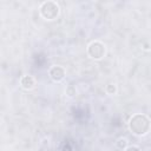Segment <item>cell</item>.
Wrapping results in <instances>:
<instances>
[{
	"label": "cell",
	"instance_id": "1",
	"mask_svg": "<svg viewBox=\"0 0 151 151\" xmlns=\"http://www.w3.org/2000/svg\"><path fill=\"white\" fill-rule=\"evenodd\" d=\"M129 129L136 136H145L151 130V120L146 114L136 113L129 120Z\"/></svg>",
	"mask_w": 151,
	"mask_h": 151
},
{
	"label": "cell",
	"instance_id": "2",
	"mask_svg": "<svg viewBox=\"0 0 151 151\" xmlns=\"http://www.w3.org/2000/svg\"><path fill=\"white\" fill-rule=\"evenodd\" d=\"M39 11H40V15L45 20H54L59 15L60 7L55 1L47 0V1L41 2L40 7H39Z\"/></svg>",
	"mask_w": 151,
	"mask_h": 151
},
{
	"label": "cell",
	"instance_id": "3",
	"mask_svg": "<svg viewBox=\"0 0 151 151\" xmlns=\"http://www.w3.org/2000/svg\"><path fill=\"white\" fill-rule=\"evenodd\" d=\"M105 53H106V47L99 40H94V41L90 42L87 46V54L90 58H92L94 60H100L105 55Z\"/></svg>",
	"mask_w": 151,
	"mask_h": 151
},
{
	"label": "cell",
	"instance_id": "4",
	"mask_svg": "<svg viewBox=\"0 0 151 151\" xmlns=\"http://www.w3.org/2000/svg\"><path fill=\"white\" fill-rule=\"evenodd\" d=\"M48 74H50V78L54 81V83H59L61 81L65 76H66V71L63 66H59V65H54L50 68L48 71Z\"/></svg>",
	"mask_w": 151,
	"mask_h": 151
},
{
	"label": "cell",
	"instance_id": "5",
	"mask_svg": "<svg viewBox=\"0 0 151 151\" xmlns=\"http://www.w3.org/2000/svg\"><path fill=\"white\" fill-rule=\"evenodd\" d=\"M20 85H21V87L24 90H32L35 86V79H34L33 76L25 74L20 79Z\"/></svg>",
	"mask_w": 151,
	"mask_h": 151
},
{
	"label": "cell",
	"instance_id": "6",
	"mask_svg": "<svg viewBox=\"0 0 151 151\" xmlns=\"http://www.w3.org/2000/svg\"><path fill=\"white\" fill-rule=\"evenodd\" d=\"M116 145H117L118 149H120V150H125V149L129 146V142H127V139H126L125 137H120V138L117 139Z\"/></svg>",
	"mask_w": 151,
	"mask_h": 151
},
{
	"label": "cell",
	"instance_id": "7",
	"mask_svg": "<svg viewBox=\"0 0 151 151\" xmlns=\"http://www.w3.org/2000/svg\"><path fill=\"white\" fill-rule=\"evenodd\" d=\"M105 91H106L107 94L113 96V94L117 93V85L116 84H107L106 87H105Z\"/></svg>",
	"mask_w": 151,
	"mask_h": 151
},
{
	"label": "cell",
	"instance_id": "8",
	"mask_svg": "<svg viewBox=\"0 0 151 151\" xmlns=\"http://www.w3.org/2000/svg\"><path fill=\"white\" fill-rule=\"evenodd\" d=\"M76 93H77L76 86H74L73 84H70V85H67V87H66V94H67V97L72 98V97H74V96H76Z\"/></svg>",
	"mask_w": 151,
	"mask_h": 151
},
{
	"label": "cell",
	"instance_id": "9",
	"mask_svg": "<svg viewBox=\"0 0 151 151\" xmlns=\"http://www.w3.org/2000/svg\"><path fill=\"white\" fill-rule=\"evenodd\" d=\"M124 151H140V149L138 146H136V145H129Z\"/></svg>",
	"mask_w": 151,
	"mask_h": 151
}]
</instances>
